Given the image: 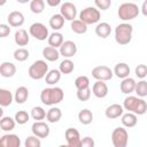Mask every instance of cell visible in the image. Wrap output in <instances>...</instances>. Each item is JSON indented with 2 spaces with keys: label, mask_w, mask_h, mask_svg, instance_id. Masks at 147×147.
<instances>
[{
  "label": "cell",
  "mask_w": 147,
  "mask_h": 147,
  "mask_svg": "<svg viewBox=\"0 0 147 147\" xmlns=\"http://www.w3.org/2000/svg\"><path fill=\"white\" fill-rule=\"evenodd\" d=\"M24 145H25V147H40L41 141H40V138H38L33 134V136H30L25 139Z\"/></svg>",
  "instance_id": "b9f144b4"
},
{
  "label": "cell",
  "mask_w": 147,
  "mask_h": 147,
  "mask_svg": "<svg viewBox=\"0 0 147 147\" xmlns=\"http://www.w3.org/2000/svg\"><path fill=\"white\" fill-rule=\"evenodd\" d=\"M13 102V94L6 88H0V106L8 107Z\"/></svg>",
  "instance_id": "484cf974"
},
{
  "label": "cell",
  "mask_w": 147,
  "mask_h": 147,
  "mask_svg": "<svg viewBox=\"0 0 147 147\" xmlns=\"http://www.w3.org/2000/svg\"><path fill=\"white\" fill-rule=\"evenodd\" d=\"M16 74V67L11 62H3L0 64V75L5 78L13 77Z\"/></svg>",
  "instance_id": "ac0fdd59"
},
{
  "label": "cell",
  "mask_w": 147,
  "mask_h": 147,
  "mask_svg": "<svg viewBox=\"0 0 147 147\" xmlns=\"http://www.w3.org/2000/svg\"><path fill=\"white\" fill-rule=\"evenodd\" d=\"M100 17H101L100 10L96 9L95 7H87V8L83 9L79 14V20L82 22H84L86 25L98 23L100 21Z\"/></svg>",
  "instance_id": "8992f818"
},
{
  "label": "cell",
  "mask_w": 147,
  "mask_h": 147,
  "mask_svg": "<svg viewBox=\"0 0 147 147\" xmlns=\"http://www.w3.org/2000/svg\"><path fill=\"white\" fill-rule=\"evenodd\" d=\"M30 9L34 14H41L45 9L44 0H31L30 1Z\"/></svg>",
  "instance_id": "d590c367"
},
{
  "label": "cell",
  "mask_w": 147,
  "mask_h": 147,
  "mask_svg": "<svg viewBox=\"0 0 147 147\" xmlns=\"http://www.w3.org/2000/svg\"><path fill=\"white\" fill-rule=\"evenodd\" d=\"M129 141L127 131L124 127H116L111 133V142L115 147H125Z\"/></svg>",
  "instance_id": "52a82bcc"
},
{
  "label": "cell",
  "mask_w": 147,
  "mask_h": 147,
  "mask_svg": "<svg viewBox=\"0 0 147 147\" xmlns=\"http://www.w3.org/2000/svg\"><path fill=\"white\" fill-rule=\"evenodd\" d=\"M118 78H125V77H129L130 75V67L126 64V63H117L114 68V71H113Z\"/></svg>",
  "instance_id": "603a6c76"
},
{
  "label": "cell",
  "mask_w": 147,
  "mask_h": 147,
  "mask_svg": "<svg viewBox=\"0 0 147 147\" xmlns=\"http://www.w3.org/2000/svg\"><path fill=\"white\" fill-rule=\"evenodd\" d=\"M3 116V109H2V107L0 106V118Z\"/></svg>",
  "instance_id": "f907efd6"
},
{
  "label": "cell",
  "mask_w": 147,
  "mask_h": 147,
  "mask_svg": "<svg viewBox=\"0 0 147 147\" xmlns=\"http://www.w3.org/2000/svg\"><path fill=\"white\" fill-rule=\"evenodd\" d=\"M64 98V93L61 87H47L40 93V100L46 106H53L60 103Z\"/></svg>",
  "instance_id": "6da1fadb"
},
{
  "label": "cell",
  "mask_w": 147,
  "mask_h": 147,
  "mask_svg": "<svg viewBox=\"0 0 147 147\" xmlns=\"http://www.w3.org/2000/svg\"><path fill=\"white\" fill-rule=\"evenodd\" d=\"M29 118H30V115L25 111V110H18L16 114H15V122L17 123V124H20V125H23V124H25L28 121H29Z\"/></svg>",
  "instance_id": "f35d334b"
},
{
  "label": "cell",
  "mask_w": 147,
  "mask_h": 147,
  "mask_svg": "<svg viewBox=\"0 0 147 147\" xmlns=\"http://www.w3.org/2000/svg\"><path fill=\"white\" fill-rule=\"evenodd\" d=\"M63 24H64V18L61 14H54L49 18V26L55 31L60 30L63 26Z\"/></svg>",
  "instance_id": "f546056e"
},
{
  "label": "cell",
  "mask_w": 147,
  "mask_h": 147,
  "mask_svg": "<svg viewBox=\"0 0 147 147\" xmlns=\"http://www.w3.org/2000/svg\"><path fill=\"white\" fill-rule=\"evenodd\" d=\"M47 41H48V45H49V46L57 48V47H60L61 44L63 42V36H62V33L55 31V32H53V33H51V34L48 36Z\"/></svg>",
  "instance_id": "4316f807"
},
{
  "label": "cell",
  "mask_w": 147,
  "mask_h": 147,
  "mask_svg": "<svg viewBox=\"0 0 147 147\" xmlns=\"http://www.w3.org/2000/svg\"><path fill=\"white\" fill-rule=\"evenodd\" d=\"M42 56H44L47 61L54 62V61H56V60L60 57V52H59L55 47L46 46V47L42 49Z\"/></svg>",
  "instance_id": "44dd1931"
},
{
  "label": "cell",
  "mask_w": 147,
  "mask_h": 147,
  "mask_svg": "<svg viewBox=\"0 0 147 147\" xmlns=\"http://www.w3.org/2000/svg\"><path fill=\"white\" fill-rule=\"evenodd\" d=\"M94 146V140L91 137H85L80 139V147H93Z\"/></svg>",
  "instance_id": "f6af8a7d"
},
{
  "label": "cell",
  "mask_w": 147,
  "mask_h": 147,
  "mask_svg": "<svg viewBox=\"0 0 147 147\" xmlns=\"http://www.w3.org/2000/svg\"><path fill=\"white\" fill-rule=\"evenodd\" d=\"M75 86L76 88H84V87H88L90 86V79L86 76H78L75 79Z\"/></svg>",
  "instance_id": "60d3db41"
},
{
  "label": "cell",
  "mask_w": 147,
  "mask_h": 147,
  "mask_svg": "<svg viewBox=\"0 0 147 147\" xmlns=\"http://www.w3.org/2000/svg\"><path fill=\"white\" fill-rule=\"evenodd\" d=\"M105 114H106V117H108L110 119L117 118V117L122 116V114H123V107L121 105H118V103H113L109 107H107Z\"/></svg>",
  "instance_id": "e0dca14e"
},
{
  "label": "cell",
  "mask_w": 147,
  "mask_h": 147,
  "mask_svg": "<svg viewBox=\"0 0 147 147\" xmlns=\"http://www.w3.org/2000/svg\"><path fill=\"white\" fill-rule=\"evenodd\" d=\"M64 137H65L68 146H70V147H80V136H79V132L76 129H74V127L67 129L65 133H64Z\"/></svg>",
  "instance_id": "4fadbf2b"
},
{
  "label": "cell",
  "mask_w": 147,
  "mask_h": 147,
  "mask_svg": "<svg viewBox=\"0 0 147 147\" xmlns=\"http://www.w3.org/2000/svg\"><path fill=\"white\" fill-rule=\"evenodd\" d=\"M29 32L33 38H36L37 40H40V41L46 40L49 36L48 34V29L42 23H39V22H36V23L31 24L30 28H29Z\"/></svg>",
  "instance_id": "ba28073f"
},
{
  "label": "cell",
  "mask_w": 147,
  "mask_h": 147,
  "mask_svg": "<svg viewBox=\"0 0 147 147\" xmlns=\"http://www.w3.org/2000/svg\"><path fill=\"white\" fill-rule=\"evenodd\" d=\"M61 117H62V113H61V109L57 107H52L46 113V119L49 123H56L61 119Z\"/></svg>",
  "instance_id": "cb8c5ba5"
},
{
  "label": "cell",
  "mask_w": 147,
  "mask_h": 147,
  "mask_svg": "<svg viewBox=\"0 0 147 147\" xmlns=\"http://www.w3.org/2000/svg\"><path fill=\"white\" fill-rule=\"evenodd\" d=\"M21 139L16 134H5L0 138V147H20Z\"/></svg>",
  "instance_id": "5bb4252c"
},
{
  "label": "cell",
  "mask_w": 147,
  "mask_h": 147,
  "mask_svg": "<svg viewBox=\"0 0 147 147\" xmlns=\"http://www.w3.org/2000/svg\"><path fill=\"white\" fill-rule=\"evenodd\" d=\"M28 96H29V90L25 87V86H20V87H17V90H16V92H15V101L17 102V103H24L25 101H26V99H28Z\"/></svg>",
  "instance_id": "4dcf8cb0"
},
{
  "label": "cell",
  "mask_w": 147,
  "mask_h": 147,
  "mask_svg": "<svg viewBox=\"0 0 147 147\" xmlns=\"http://www.w3.org/2000/svg\"><path fill=\"white\" fill-rule=\"evenodd\" d=\"M71 30L77 34H83L87 31V25L80 20H74L71 21Z\"/></svg>",
  "instance_id": "d6a6232c"
},
{
  "label": "cell",
  "mask_w": 147,
  "mask_h": 147,
  "mask_svg": "<svg viewBox=\"0 0 147 147\" xmlns=\"http://www.w3.org/2000/svg\"><path fill=\"white\" fill-rule=\"evenodd\" d=\"M137 93V95L139 98H145L147 95V82L141 79L140 82L136 83V86H134V91Z\"/></svg>",
  "instance_id": "e575fe53"
},
{
  "label": "cell",
  "mask_w": 147,
  "mask_h": 147,
  "mask_svg": "<svg viewBox=\"0 0 147 147\" xmlns=\"http://www.w3.org/2000/svg\"><path fill=\"white\" fill-rule=\"evenodd\" d=\"M133 26L129 23H121L115 29V40L119 45H127L132 39Z\"/></svg>",
  "instance_id": "3957f363"
},
{
  "label": "cell",
  "mask_w": 147,
  "mask_h": 147,
  "mask_svg": "<svg viewBox=\"0 0 147 147\" xmlns=\"http://www.w3.org/2000/svg\"><path fill=\"white\" fill-rule=\"evenodd\" d=\"M59 52H60V55H62L63 57L70 59L77 53V45L71 40L63 41L61 44V46H60V51Z\"/></svg>",
  "instance_id": "8fae6325"
},
{
  "label": "cell",
  "mask_w": 147,
  "mask_h": 147,
  "mask_svg": "<svg viewBox=\"0 0 147 147\" xmlns=\"http://www.w3.org/2000/svg\"><path fill=\"white\" fill-rule=\"evenodd\" d=\"M95 6L101 10H107L111 6V0H94Z\"/></svg>",
  "instance_id": "ee69618b"
},
{
  "label": "cell",
  "mask_w": 147,
  "mask_h": 147,
  "mask_svg": "<svg viewBox=\"0 0 147 147\" xmlns=\"http://www.w3.org/2000/svg\"><path fill=\"white\" fill-rule=\"evenodd\" d=\"M92 93L99 98V99H102L105 98L107 94H108V86L107 84L103 82V80H98L93 84L92 86Z\"/></svg>",
  "instance_id": "9a60e30c"
},
{
  "label": "cell",
  "mask_w": 147,
  "mask_h": 147,
  "mask_svg": "<svg viewBox=\"0 0 147 147\" xmlns=\"http://www.w3.org/2000/svg\"><path fill=\"white\" fill-rule=\"evenodd\" d=\"M46 2L51 7H56V6H59L61 3V0H46Z\"/></svg>",
  "instance_id": "7dc6e473"
},
{
  "label": "cell",
  "mask_w": 147,
  "mask_h": 147,
  "mask_svg": "<svg viewBox=\"0 0 147 147\" xmlns=\"http://www.w3.org/2000/svg\"><path fill=\"white\" fill-rule=\"evenodd\" d=\"M78 119H79V122L82 123V124H84V125H87V124H91L92 123V121H93V114H92V111L91 110H88V109H82L80 111H79V114H78Z\"/></svg>",
  "instance_id": "1f68e13d"
},
{
  "label": "cell",
  "mask_w": 147,
  "mask_h": 147,
  "mask_svg": "<svg viewBox=\"0 0 147 147\" xmlns=\"http://www.w3.org/2000/svg\"><path fill=\"white\" fill-rule=\"evenodd\" d=\"M29 1H31V0H17V2H20V3H26Z\"/></svg>",
  "instance_id": "c3c4849f"
},
{
  "label": "cell",
  "mask_w": 147,
  "mask_h": 147,
  "mask_svg": "<svg viewBox=\"0 0 147 147\" xmlns=\"http://www.w3.org/2000/svg\"><path fill=\"white\" fill-rule=\"evenodd\" d=\"M95 33H96L98 37L103 38V39L107 38V37H109V34L111 33V26H110V24H108L107 22L99 23L96 25V28H95Z\"/></svg>",
  "instance_id": "7402d4cb"
},
{
  "label": "cell",
  "mask_w": 147,
  "mask_h": 147,
  "mask_svg": "<svg viewBox=\"0 0 147 147\" xmlns=\"http://www.w3.org/2000/svg\"><path fill=\"white\" fill-rule=\"evenodd\" d=\"M113 75V70L107 65H98L92 70V77H94L96 80H110Z\"/></svg>",
  "instance_id": "9c48e42d"
},
{
  "label": "cell",
  "mask_w": 147,
  "mask_h": 147,
  "mask_svg": "<svg viewBox=\"0 0 147 147\" xmlns=\"http://www.w3.org/2000/svg\"><path fill=\"white\" fill-rule=\"evenodd\" d=\"M15 119L9 117V116H2L0 118V129L8 132V131H11L14 127H15Z\"/></svg>",
  "instance_id": "f1b7e54d"
},
{
  "label": "cell",
  "mask_w": 147,
  "mask_h": 147,
  "mask_svg": "<svg viewBox=\"0 0 147 147\" xmlns=\"http://www.w3.org/2000/svg\"><path fill=\"white\" fill-rule=\"evenodd\" d=\"M10 33V28L7 24H0V38H6Z\"/></svg>",
  "instance_id": "bcb514c9"
},
{
  "label": "cell",
  "mask_w": 147,
  "mask_h": 147,
  "mask_svg": "<svg viewBox=\"0 0 147 147\" xmlns=\"http://www.w3.org/2000/svg\"><path fill=\"white\" fill-rule=\"evenodd\" d=\"M74 62L70 60V59H64L61 63H60V67H59V70L61 74H64V75H68V74H71L74 71Z\"/></svg>",
  "instance_id": "836d02e7"
},
{
  "label": "cell",
  "mask_w": 147,
  "mask_h": 147,
  "mask_svg": "<svg viewBox=\"0 0 147 147\" xmlns=\"http://www.w3.org/2000/svg\"><path fill=\"white\" fill-rule=\"evenodd\" d=\"M7 21L9 23L10 26H14V28H18V26H22L23 23H24V15L21 13V11H11L8 17H7Z\"/></svg>",
  "instance_id": "2e32d148"
},
{
  "label": "cell",
  "mask_w": 147,
  "mask_h": 147,
  "mask_svg": "<svg viewBox=\"0 0 147 147\" xmlns=\"http://www.w3.org/2000/svg\"><path fill=\"white\" fill-rule=\"evenodd\" d=\"M0 130H1V129H0Z\"/></svg>",
  "instance_id": "f5cc1de1"
},
{
  "label": "cell",
  "mask_w": 147,
  "mask_h": 147,
  "mask_svg": "<svg viewBox=\"0 0 147 147\" xmlns=\"http://www.w3.org/2000/svg\"><path fill=\"white\" fill-rule=\"evenodd\" d=\"M123 108L136 115H144L147 111V103L142 98L129 95L124 99Z\"/></svg>",
  "instance_id": "7a4b0ae2"
},
{
  "label": "cell",
  "mask_w": 147,
  "mask_h": 147,
  "mask_svg": "<svg viewBox=\"0 0 147 147\" xmlns=\"http://www.w3.org/2000/svg\"><path fill=\"white\" fill-rule=\"evenodd\" d=\"M91 96V88L84 87V88H78L77 90V99L79 101H87Z\"/></svg>",
  "instance_id": "ab89813d"
},
{
  "label": "cell",
  "mask_w": 147,
  "mask_h": 147,
  "mask_svg": "<svg viewBox=\"0 0 147 147\" xmlns=\"http://www.w3.org/2000/svg\"><path fill=\"white\" fill-rule=\"evenodd\" d=\"M134 86H136V80L131 77H125V78H123V80L119 85V88H121L122 93L130 94L134 91Z\"/></svg>",
  "instance_id": "d6986e66"
},
{
  "label": "cell",
  "mask_w": 147,
  "mask_h": 147,
  "mask_svg": "<svg viewBox=\"0 0 147 147\" xmlns=\"http://www.w3.org/2000/svg\"><path fill=\"white\" fill-rule=\"evenodd\" d=\"M48 71V64L46 63V61L44 60H37L36 62H33L30 68H29V76L32 78V79H36V80H39V79H42L46 74Z\"/></svg>",
  "instance_id": "5b68a950"
},
{
  "label": "cell",
  "mask_w": 147,
  "mask_h": 147,
  "mask_svg": "<svg viewBox=\"0 0 147 147\" xmlns=\"http://www.w3.org/2000/svg\"><path fill=\"white\" fill-rule=\"evenodd\" d=\"M32 133L38 138H47L49 134V126L42 121H36L31 126Z\"/></svg>",
  "instance_id": "7c38bea8"
},
{
  "label": "cell",
  "mask_w": 147,
  "mask_h": 147,
  "mask_svg": "<svg viewBox=\"0 0 147 147\" xmlns=\"http://www.w3.org/2000/svg\"><path fill=\"white\" fill-rule=\"evenodd\" d=\"M14 59L18 62H23L29 59V51L25 48H17L14 52Z\"/></svg>",
  "instance_id": "74e56055"
},
{
  "label": "cell",
  "mask_w": 147,
  "mask_h": 147,
  "mask_svg": "<svg viewBox=\"0 0 147 147\" xmlns=\"http://www.w3.org/2000/svg\"><path fill=\"white\" fill-rule=\"evenodd\" d=\"M14 40L16 42L17 46H26L29 44V34L28 32L24 30V29H18L16 32H15V37H14Z\"/></svg>",
  "instance_id": "ffe728a7"
},
{
  "label": "cell",
  "mask_w": 147,
  "mask_h": 147,
  "mask_svg": "<svg viewBox=\"0 0 147 147\" xmlns=\"http://www.w3.org/2000/svg\"><path fill=\"white\" fill-rule=\"evenodd\" d=\"M7 2V0H0V6H3Z\"/></svg>",
  "instance_id": "816d5d0a"
},
{
  "label": "cell",
  "mask_w": 147,
  "mask_h": 147,
  "mask_svg": "<svg viewBox=\"0 0 147 147\" xmlns=\"http://www.w3.org/2000/svg\"><path fill=\"white\" fill-rule=\"evenodd\" d=\"M145 8H146V2H144V5H142V13H144V15H146V10H145Z\"/></svg>",
  "instance_id": "681fc988"
},
{
  "label": "cell",
  "mask_w": 147,
  "mask_h": 147,
  "mask_svg": "<svg viewBox=\"0 0 147 147\" xmlns=\"http://www.w3.org/2000/svg\"><path fill=\"white\" fill-rule=\"evenodd\" d=\"M31 117L36 121H41L46 117V111L44 110V108L41 107H33L31 109Z\"/></svg>",
  "instance_id": "8d00e7d4"
},
{
  "label": "cell",
  "mask_w": 147,
  "mask_h": 147,
  "mask_svg": "<svg viewBox=\"0 0 147 147\" xmlns=\"http://www.w3.org/2000/svg\"><path fill=\"white\" fill-rule=\"evenodd\" d=\"M134 72H136V76H137L138 78L144 79V78L147 76V67H146V64H138V65L136 67Z\"/></svg>",
  "instance_id": "7bdbcfd3"
},
{
  "label": "cell",
  "mask_w": 147,
  "mask_h": 147,
  "mask_svg": "<svg viewBox=\"0 0 147 147\" xmlns=\"http://www.w3.org/2000/svg\"><path fill=\"white\" fill-rule=\"evenodd\" d=\"M139 7L133 2H124L118 7L117 15L122 21H130L139 15Z\"/></svg>",
  "instance_id": "277c9868"
},
{
  "label": "cell",
  "mask_w": 147,
  "mask_h": 147,
  "mask_svg": "<svg viewBox=\"0 0 147 147\" xmlns=\"http://www.w3.org/2000/svg\"><path fill=\"white\" fill-rule=\"evenodd\" d=\"M122 124L125 126V127H133L136 126L137 122H138V118H137V115L133 114V113H126V114H122Z\"/></svg>",
  "instance_id": "d4e9b609"
},
{
  "label": "cell",
  "mask_w": 147,
  "mask_h": 147,
  "mask_svg": "<svg viewBox=\"0 0 147 147\" xmlns=\"http://www.w3.org/2000/svg\"><path fill=\"white\" fill-rule=\"evenodd\" d=\"M44 78L48 85H54V84L59 83V80L61 79V72H60V70L53 69L51 71H47L46 76Z\"/></svg>",
  "instance_id": "83f0119b"
},
{
  "label": "cell",
  "mask_w": 147,
  "mask_h": 147,
  "mask_svg": "<svg viewBox=\"0 0 147 147\" xmlns=\"http://www.w3.org/2000/svg\"><path fill=\"white\" fill-rule=\"evenodd\" d=\"M60 14L63 16L64 20H67V21H74L76 18V15H77L76 6L74 3H71V2H64V3L61 5Z\"/></svg>",
  "instance_id": "30bf717a"
}]
</instances>
